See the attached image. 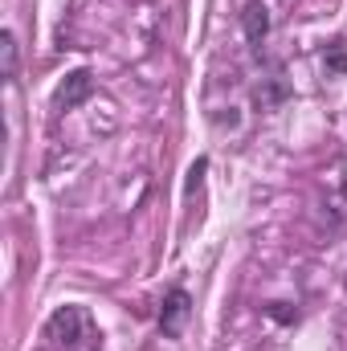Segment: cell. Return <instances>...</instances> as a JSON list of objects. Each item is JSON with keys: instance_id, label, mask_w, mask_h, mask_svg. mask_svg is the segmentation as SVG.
I'll use <instances>...</instances> for the list:
<instances>
[{"instance_id": "5", "label": "cell", "mask_w": 347, "mask_h": 351, "mask_svg": "<svg viewBox=\"0 0 347 351\" xmlns=\"http://www.w3.org/2000/svg\"><path fill=\"white\" fill-rule=\"evenodd\" d=\"M286 98H290V86H286V78H282L278 70H274L258 90H254V102H258L261 110H274V106H278V102H286Z\"/></svg>"}, {"instance_id": "4", "label": "cell", "mask_w": 347, "mask_h": 351, "mask_svg": "<svg viewBox=\"0 0 347 351\" xmlns=\"http://www.w3.org/2000/svg\"><path fill=\"white\" fill-rule=\"evenodd\" d=\"M241 29H246V41L261 49V41L270 37V12H265V4L261 0H250L246 8H241Z\"/></svg>"}, {"instance_id": "7", "label": "cell", "mask_w": 347, "mask_h": 351, "mask_svg": "<svg viewBox=\"0 0 347 351\" xmlns=\"http://www.w3.org/2000/svg\"><path fill=\"white\" fill-rule=\"evenodd\" d=\"M0 53H4V82H16V37L8 29L0 33Z\"/></svg>"}, {"instance_id": "3", "label": "cell", "mask_w": 347, "mask_h": 351, "mask_svg": "<svg viewBox=\"0 0 347 351\" xmlns=\"http://www.w3.org/2000/svg\"><path fill=\"white\" fill-rule=\"evenodd\" d=\"M90 94H94V78H90L86 70H74V74H66V82L58 86L53 106H58V110H78Z\"/></svg>"}, {"instance_id": "1", "label": "cell", "mask_w": 347, "mask_h": 351, "mask_svg": "<svg viewBox=\"0 0 347 351\" xmlns=\"http://www.w3.org/2000/svg\"><path fill=\"white\" fill-rule=\"evenodd\" d=\"M86 331H90V319H86L82 306H62V311H53V319L45 323V335L66 351L78 348V343L86 339Z\"/></svg>"}, {"instance_id": "2", "label": "cell", "mask_w": 347, "mask_h": 351, "mask_svg": "<svg viewBox=\"0 0 347 351\" xmlns=\"http://www.w3.org/2000/svg\"><path fill=\"white\" fill-rule=\"evenodd\" d=\"M188 315H192V298H188V290H180V286L168 290L164 302H160V331H164L168 339H180Z\"/></svg>"}, {"instance_id": "6", "label": "cell", "mask_w": 347, "mask_h": 351, "mask_svg": "<svg viewBox=\"0 0 347 351\" xmlns=\"http://www.w3.org/2000/svg\"><path fill=\"white\" fill-rule=\"evenodd\" d=\"M323 70H327V78H344L347 74V41H331L327 45V53H323Z\"/></svg>"}, {"instance_id": "8", "label": "cell", "mask_w": 347, "mask_h": 351, "mask_svg": "<svg viewBox=\"0 0 347 351\" xmlns=\"http://www.w3.org/2000/svg\"><path fill=\"white\" fill-rule=\"evenodd\" d=\"M265 315H270V319H278V323H294V319H298V311H290V302H270V306H265Z\"/></svg>"}]
</instances>
